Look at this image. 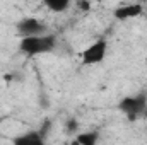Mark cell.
Listing matches in <instances>:
<instances>
[{
    "mask_svg": "<svg viewBox=\"0 0 147 145\" xmlns=\"http://www.w3.org/2000/svg\"><path fill=\"white\" fill-rule=\"evenodd\" d=\"M135 2H140V3H144V2H147V0H135Z\"/></svg>",
    "mask_w": 147,
    "mask_h": 145,
    "instance_id": "obj_11",
    "label": "cell"
},
{
    "mask_svg": "<svg viewBox=\"0 0 147 145\" xmlns=\"http://www.w3.org/2000/svg\"><path fill=\"white\" fill-rule=\"evenodd\" d=\"M17 31L21 36H34V34L45 33V26L41 24V21H38L34 17H28L17 24Z\"/></svg>",
    "mask_w": 147,
    "mask_h": 145,
    "instance_id": "obj_5",
    "label": "cell"
},
{
    "mask_svg": "<svg viewBox=\"0 0 147 145\" xmlns=\"http://www.w3.org/2000/svg\"><path fill=\"white\" fill-rule=\"evenodd\" d=\"M99 140V133L98 132H82L75 137V142L80 145H96Z\"/></svg>",
    "mask_w": 147,
    "mask_h": 145,
    "instance_id": "obj_7",
    "label": "cell"
},
{
    "mask_svg": "<svg viewBox=\"0 0 147 145\" xmlns=\"http://www.w3.org/2000/svg\"><path fill=\"white\" fill-rule=\"evenodd\" d=\"M57 44L55 36L50 34H34V36H21L19 50L28 56H38L43 53H50Z\"/></svg>",
    "mask_w": 147,
    "mask_h": 145,
    "instance_id": "obj_1",
    "label": "cell"
},
{
    "mask_svg": "<svg viewBox=\"0 0 147 145\" xmlns=\"http://www.w3.org/2000/svg\"><path fill=\"white\" fill-rule=\"evenodd\" d=\"M14 144L17 145H41L43 144V135L39 132H28L21 137L14 138Z\"/></svg>",
    "mask_w": 147,
    "mask_h": 145,
    "instance_id": "obj_6",
    "label": "cell"
},
{
    "mask_svg": "<svg viewBox=\"0 0 147 145\" xmlns=\"http://www.w3.org/2000/svg\"><path fill=\"white\" fill-rule=\"evenodd\" d=\"M120 111H123L130 119H137L139 116H142L144 109L147 108L146 97L144 96H130V97H123L118 104Z\"/></svg>",
    "mask_w": 147,
    "mask_h": 145,
    "instance_id": "obj_3",
    "label": "cell"
},
{
    "mask_svg": "<svg viewBox=\"0 0 147 145\" xmlns=\"http://www.w3.org/2000/svg\"><path fill=\"white\" fill-rule=\"evenodd\" d=\"M70 2L72 0H43L46 9H50L51 12H63V10H67Z\"/></svg>",
    "mask_w": 147,
    "mask_h": 145,
    "instance_id": "obj_8",
    "label": "cell"
},
{
    "mask_svg": "<svg viewBox=\"0 0 147 145\" xmlns=\"http://www.w3.org/2000/svg\"><path fill=\"white\" fill-rule=\"evenodd\" d=\"M142 14V3L140 2H134V3H127V5H120L113 10V17L116 21H128V19H135Z\"/></svg>",
    "mask_w": 147,
    "mask_h": 145,
    "instance_id": "obj_4",
    "label": "cell"
},
{
    "mask_svg": "<svg viewBox=\"0 0 147 145\" xmlns=\"http://www.w3.org/2000/svg\"><path fill=\"white\" fill-rule=\"evenodd\" d=\"M108 55V43L106 39H98L94 43H91L87 48L82 50L80 53V60L84 65H98L101 63Z\"/></svg>",
    "mask_w": 147,
    "mask_h": 145,
    "instance_id": "obj_2",
    "label": "cell"
},
{
    "mask_svg": "<svg viewBox=\"0 0 147 145\" xmlns=\"http://www.w3.org/2000/svg\"><path fill=\"white\" fill-rule=\"evenodd\" d=\"M77 5H79V9H80V10H89L91 2H89V0H79V2H77Z\"/></svg>",
    "mask_w": 147,
    "mask_h": 145,
    "instance_id": "obj_9",
    "label": "cell"
},
{
    "mask_svg": "<svg viewBox=\"0 0 147 145\" xmlns=\"http://www.w3.org/2000/svg\"><path fill=\"white\" fill-rule=\"evenodd\" d=\"M67 128H69V132H74V130L77 128V121H75V119H70V121L67 123Z\"/></svg>",
    "mask_w": 147,
    "mask_h": 145,
    "instance_id": "obj_10",
    "label": "cell"
}]
</instances>
